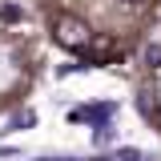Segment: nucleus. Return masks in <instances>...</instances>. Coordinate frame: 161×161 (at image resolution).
I'll use <instances>...</instances> for the list:
<instances>
[{
	"mask_svg": "<svg viewBox=\"0 0 161 161\" xmlns=\"http://www.w3.org/2000/svg\"><path fill=\"white\" fill-rule=\"evenodd\" d=\"M44 40L89 69H125L161 32V0H28Z\"/></svg>",
	"mask_w": 161,
	"mask_h": 161,
	"instance_id": "f257e3e1",
	"label": "nucleus"
},
{
	"mask_svg": "<svg viewBox=\"0 0 161 161\" xmlns=\"http://www.w3.org/2000/svg\"><path fill=\"white\" fill-rule=\"evenodd\" d=\"M48 73V40L28 0H0V117L16 113Z\"/></svg>",
	"mask_w": 161,
	"mask_h": 161,
	"instance_id": "f03ea898",
	"label": "nucleus"
},
{
	"mask_svg": "<svg viewBox=\"0 0 161 161\" xmlns=\"http://www.w3.org/2000/svg\"><path fill=\"white\" fill-rule=\"evenodd\" d=\"M133 113L161 141V32L133 60Z\"/></svg>",
	"mask_w": 161,
	"mask_h": 161,
	"instance_id": "7ed1b4c3",
	"label": "nucleus"
}]
</instances>
